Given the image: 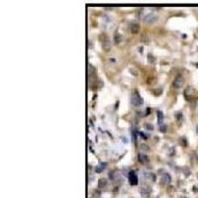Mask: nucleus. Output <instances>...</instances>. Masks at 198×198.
Wrapping results in <instances>:
<instances>
[{
    "mask_svg": "<svg viewBox=\"0 0 198 198\" xmlns=\"http://www.w3.org/2000/svg\"><path fill=\"white\" fill-rule=\"evenodd\" d=\"M145 128H146L148 131H153V129H155L153 125L151 124V123H146V124H145Z\"/></svg>",
    "mask_w": 198,
    "mask_h": 198,
    "instance_id": "17",
    "label": "nucleus"
},
{
    "mask_svg": "<svg viewBox=\"0 0 198 198\" xmlns=\"http://www.w3.org/2000/svg\"><path fill=\"white\" fill-rule=\"evenodd\" d=\"M106 185H107V179L104 178V177L99 178V180H98V186H99V188H104Z\"/></svg>",
    "mask_w": 198,
    "mask_h": 198,
    "instance_id": "11",
    "label": "nucleus"
},
{
    "mask_svg": "<svg viewBox=\"0 0 198 198\" xmlns=\"http://www.w3.org/2000/svg\"><path fill=\"white\" fill-rule=\"evenodd\" d=\"M148 57H149V62H152V63H153V62H155V57H153L152 55H149V56H148Z\"/></svg>",
    "mask_w": 198,
    "mask_h": 198,
    "instance_id": "21",
    "label": "nucleus"
},
{
    "mask_svg": "<svg viewBox=\"0 0 198 198\" xmlns=\"http://www.w3.org/2000/svg\"><path fill=\"white\" fill-rule=\"evenodd\" d=\"M140 192H141V195L143 196V197H148V196H149V194H150V191L147 190L145 187H144V188H141Z\"/></svg>",
    "mask_w": 198,
    "mask_h": 198,
    "instance_id": "16",
    "label": "nucleus"
},
{
    "mask_svg": "<svg viewBox=\"0 0 198 198\" xmlns=\"http://www.w3.org/2000/svg\"><path fill=\"white\" fill-rule=\"evenodd\" d=\"M192 94H193V88L192 87H190V86H189V87H187L186 89H185V91H184V95L187 97V96L192 95Z\"/></svg>",
    "mask_w": 198,
    "mask_h": 198,
    "instance_id": "14",
    "label": "nucleus"
},
{
    "mask_svg": "<svg viewBox=\"0 0 198 198\" xmlns=\"http://www.w3.org/2000/svg\"><path fill=\"white\" fill-rule=\"evenodd\" d=\"M140 136H141L142 138H144V140H147V136H146L144 133H140Z\"/></svg>",
    "mask_w": 198,
    "mask_h": 198,
    "instance_id": "22",
    "label": "nucleus"
},
{
    "mask_svg": "<svg viewBox=\"0 0 198 198\" xmlns=\"http://www.w3.org/2000/svg\"><path fill=\"white\" fill-rule=\"evenodd\" d=\"M180 143H181V145H182L183 147H186L187 146L186 139H185V138H180Z\"/></svg>",
    "mask_w": 198,
    "mask_h": 198,
    "instance_id": "20",
    "label": "nucleus"
},
{
    "mask_svg": "<svg viewBox=\"0 0 198 198\" xmlns=\"http://www.w3.org/2000/svg\"><path fill=\"white\" fill-rule=\"evenodd\" d=\"M106 166H107L106 163H100V164H97L96 166H95L94 170H95V172H96V173H100V172H102V170L106 168Z\"/></svg>",
    "mask_w": 198,
    "mask_h": 198,
    "instance_id": "7",
    "label": "nucleus"
},
{
    "mask_svg": "<svg viewBox=\"0 0 198 198\" xmlns=\"http://www.w3.org/2000/svg\"><path fill=\"white\" fill-rule=\"evenodd\" d=\"M196 132H197V134H198V125L196 126Z\"/></svg>",
    "mask_w": 198,
    "mask_h": 198,
    "instance_id": "24",
    "label": "nucleus"
},
{
    "mask_svg": "<svg viewBox=\"0 0 198 198\" xmlns=\"http://www.w3.org/2000/svg\"><path fill=\"white\" fill-rule=\"evenodd\" d=\"M138 159H139V162L141 163V164H147L149 163V158H148L147 155H145V153H139V156H138Z\"/></svg>",
    "mask_w": 198,
    "mask_h": 198,
    "instance_id": "8",
    "label": "nucleus"
},
{
    "mask_svg": "<svg viewBox=\"0 0 198 198\" xmlns=\"http://www.w3.org/2000/svg\"><path fill=\"white\" fill-rule=\"evenodd\" d=\"M130 30L132 32V34H137L140 31V25L138 23H133V24H131Z\"/></svg>",
    "mask_w": 198,
    "mask_h": 198,
    "instance_id": "9",
    "label": "nucleus"
},
{
    "mask_svg": "<svg viewBox=\"0 0 198 198\" xmlns=\"http://www.w3.org/2000/svg\"><path fill=\"white\" fill-rule=\"evenodd\" d=\"M159 130H160V132L164 133V132H166V130H167V127H166L165 125H162V126H159Z\"/></svg>",
    "mask_w": 198,
    "mask_h": 198,
    "instance_id": "19",
    "label": "nucleus"
},
{
    "mask_svg": "<svg viewBox=\"0 0 198 198\" xmlns=\"http://www.w3.org/2000/svg\"><path fill=\"white\" fill-rule=\"evenodd\" d=\"M175 119H176V121H177V122L180 124L181 122L183 121V114L181 113V112H178V113H176Z\"/></svg>",
    "mask_w": 198,
    "mask_h": 198,
    "instance_id": "15",
    "label": "nucleus"
},
{
    "mask_svg": "<svg viewBox=\"0 0 198 198\" xmlns=\"http://www.w3.org/2000/svg\"><path fill=\"white\" fill-rule=\"evenodd\" d=\"M170 182H171V176L168 173H164L163 176L160 177V181H159L160 185L162 186H168Z\"/></svg>",
    "mask_w": 198,
    "mask_h": 198,
    "instance_id": "3",
    "label": "nucleus"
},
{
    "mask_svg": "<svg viewBox=\"0 0 198 198\" xmlns=\"http://www.w3.org/2000/svg\"><path fill=\"white\" fill-rule=\"evenodd\" d=\"M99 40H100V42H101V44H102V47H103V49H104L105 51L108 52L110 49H111L110 40H109V38L107 37V35L101 34L100 35V37H99Z\"/></svg>",
    "mask_w": 198,
    "mask_h": 198,
    "instance_id": "1",
    "label": "nucleus"
},
{
    "mask_svg": "<svg viewBox=\"0 0 198 198\" xmlns=\"http://www.w3.org/2000/svg\"><path fill=\"white\" fill-rule=\"evenodd\" d=\"M183 82H184L183 78H182L181 76H177V77L173 80L172 85H173L174 88H180V87H182V85H183Z\"/></svg>",
    "mask_w": 198,
    "mask_h": 198,
    "instance_id": "6",
    "label": "nucleus"
},
{
    "mask_svg": "<svg viewBox=\"0 0 198 198\" xmlns=\"http://www.w3.org/2000/svg\"><path fill=\"white\" fill-rule=\"evenodd\" d=\"M143 98L141 97V95L139 94V92L137 90L134 91V93H133V95H132V104L134 105V106H137V107H139V106H141L142 104H143Z\"/></svg>",
    "mask_w": 198,
    "mask_h": 198,
    "instance_id": "2",
    "label": "nucleus"
},
{
    "mask_svg": "<svg viewBox=\"0 0 198 198\" xmlns=\"http://www.w3.org/2000/svg\"><path fill=\"white\" fill-rule=\"evenodd\" d=\"M182 198H187V197H182Z\"/></svg>",
    "mask_w": 198,
    "mask_h": 198,
    "instance_id": "25",
    "label": "nucleus"
},
{
    "mask_svg": "<svg viewBox=\"0 0 198 198\" xmlns=\"http://www.w3.org/2000/svg\"><path fill=\"white\" fill-rule=\"evenodd\" d=\"M101 196V191L100 190H98V189H96V190H94L93 191V197H100Z\"/></svg>",
    "mask_w": 198,
    "mask_h": 198,
    "instance_id": "18",
    "label": "nucleus"
},
{
    "mask_svg": "<svg viewBox=\"0 0 198 198\" xmlns=\"http://www.w3.org/2000/svg\"><path fill=\"white\" fill-rule=\"evenodd\" d=\"M158 19V17L156 15V14H153V13H149L148 15H146L145 17H144V21L148 24H153V23L157 22V20Z\"/></svg>",
    "mask_w": 198,
    "mask_h": 198,
    "instance_id": "5",
    "label": "nucleus"
},
{
    "mask_svg": "<svg viewBox=\"0 0 198 198\" xmlns=\"http://www.w3.org/2000/svg\"><path fill=\"white\" fill-rule=\"evenodd\" d=\"M130 70H131V72H132V74H134V75H135V76H138V71H136V70H135V71H134V70H133V69H130Z\"/></svg>",
    "mask_w": 198,
    "mask_h": 198,
    "instance_id": "23",
    "label": "nucleus"
},
{
    "mask_svg": "<svg viewBox=\"0 0 198 198\" xmlns=\"http://www.w3.org/2000/svg\"><path fill=\"white\" fill-rule=\"evenodd\" d=\"M95 74H96V68H94L92 64H89V68H88V75H89V79L92 78Z\"/></svg>",
    "mask_w": 198,
    "mask_h": 198,
    "instance_id": "10",
    "label": "nucleus"
},
{
    "mask_svg": "<svg viewBox=\"0 0 198 198\" xmlns=\"http://www.w3.org/2000/svg\"><path fill=\"white\" fill-rule=\"evenodd\" d=\"M128 180L131 185H137L138 184V176L134 170H131L128 175Z\"/></svg>",
    "mask_w": 198,
    "mask_h": 198,
    "instance_id": "4",
    "label": "nucleus"
},
{
    "mask_svg": "<svg viewBox=\"0 0 198 198\" xmlns=\"http://www.w3.org/2000/svg\"><path fill=\"white\" fill-rule=\"evenodd\" d=\"M158 122L159 126L163 125V122H164V114H163L162 111H158Z\"/></svg>",
    "mask_w": 198,
    "mask_h": 198,
    "instance_id": "12",
    "label": "nucleus"
},
{
    "mask_svg": "<svg viewBox=\"0 0 198 198\" xmlns=\"http://www.w3.org/2000/svg\"><path fill=\"white\" fill-rule=\"evenodd\" d=\"M114 41H115L116 44H120L122 42V36H121V34L115 33V35H114Z\"/></svg>",
    "mask_w": 198,
    "mask_h": 198,
    "instance_id": "13",
    "label": "nucleus"
}]
</instances>
